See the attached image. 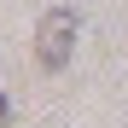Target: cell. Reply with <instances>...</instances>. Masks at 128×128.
Instances as JSON below:
<instances>
[{
  "label": "cell",
  "instance_id": "7a4b0ae2",
  "mask_svg": "<svg viewBox=\"0 0 128 128\" xmlns=\"http://www.w3.org/2000/svg\"><path fill=\"white\" fill-rule=\"evenodd\" d=\"M6 122H12V99L0 93V128H6Z\"/></svg>",
  "mask_w": 128,
  "mask_h": 128
},
{
  "label": "cell",
  "instance_id": "6da1fadb",
  "mask_svg": "<svg viewBox=\"0 0 128 128\" xmlns=\"http://www.w3.org/2000/svg\"><path fill=\"white\" fill-rule=\"evenodd\" d=\"M76 35H82V18L70 6H52L35 24V64H41V70H64L70 52H76Z\"/></svg>",
  "mask_w": 128,
  "mask_h": 128
}]
</instances>
